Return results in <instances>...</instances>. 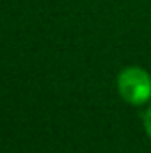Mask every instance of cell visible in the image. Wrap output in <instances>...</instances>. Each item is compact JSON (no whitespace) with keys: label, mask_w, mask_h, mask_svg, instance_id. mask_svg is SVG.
Returning <instances> with one entry per match:
<instances>
[{"label":"cell","mask_w":151,"mask_h":153,"mask_svg":"<svg viewBox=\"0 0 151 153\" xmlns=\"http://www.w3.org/2000/svg\"><path fill=\"white\" fill-rule=\"evenodd\" d=\"M117 91L130 105H142L151 100V75L139 66L124 68L117 76Z\"/></svg>","instance_id":"cell-1"},{"label":"cell","mask_w":151,"mask_h":153,"mask_svg":"<svg viewBox=\"0 0 151 153\" xmlns=\"http://www.w3.org/2000/svg\"><path fill=\"white\" fill-rule=\"evenodd\" d=\"M142 123H144V130H146L148 137L151 139V107L144 112V116H142Z\"/></svg>","instance_id":"cell-2"}]
</instances>
